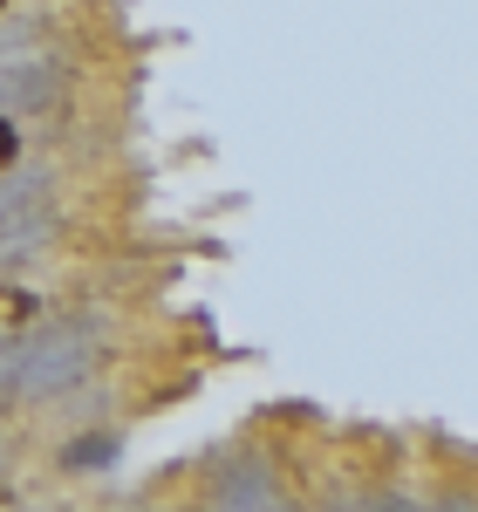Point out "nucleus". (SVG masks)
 <instances>
[{
	"label": "nucleus",
	"mask_w": 478,
	"mask_h": 512,
	"mask_svg": "<svg viewBox=\"0 0 478 512\" xmlns=\"http://www.w3.org/2000/svg\"><path fill=\"white\" fill-rule=\"evenodd\" d=\"M89 362H96L89 321H62V328H41L35 342L0 355V383L7 390H28V396H55V390H69V383H82Z\"/></svg>",
	"instance_id": "obj_1"
},
{
	"label": "nucleus",
	"mask_w": 478,
	"mask_h": 512,
	"mask_svg": "<svg viewBox=\"0 0 478 512\" xmlns=\"http://www.w3.org/2000/svg\"><path fill=\"white\" fill-rule=\"evenodd\" d=\"M14 158V130H7V123H0V164Z\"/></svg>",
	"instance_id": "obj_2"
}]
</instances>
